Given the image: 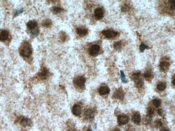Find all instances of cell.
Here are the masks:
<instances>
[{
  "mask_svg": "<svg viewBox=\"0 0 175 131\" xmlns=\"http://www.w3.org/2000/svg\"><path fill=\"white\" fill-rule=\"evenodd\" d=\"M32 53L31 47L29 43L26 42L23 45L19 51L20 55L23 57H28Z\"/></svg>",
  "mask_w": 175,
  "mask_h": 131,
  "instance_id": "cell-1",
  "label": "cell"
},
{
  "mask_svg": "<svg viewBox=\"0 0 175 131\" xmlns=\"http://www.w3.org/2000/svg\"><path fill=\"white\" fill-rule=\"evenodd\" d=\"M86 82V79L83 76H79L76 79L74 80V84L79 89H83L85 87V83Z\"/></svg>",
  "mask_w": 175,
  "mask_h": 131,
  "instance_id": "cell-2",
  "label": "cell"
},
{
  "mask_svg": "<svg viewBox=\"0 0 175 131\" xmlns=\"http://www.w3.org/2000/svg\"><path fill=\"white\" fill-rule=\"evenodd\" d=\"M102 33L106 38H114L118 35L117 32L109 29L103 30Z\"/></svg>",
  "mask_w": 175,
  "mask_h": 131,
  "instance_id": "cell-3",
  "label": "cell"
},
{
  "mask_svg": "<svg viewBox=\"0 0 175 131\" xmlns=\"http://www.w3.org/2000/svg\"><path fill=\"white\" fill-rule=\"evenodd\" d=\"M100 47L97 44H94L89 49V54L92 56H96L98 54L100 51Z\"/></svg>",
  "mask_w": 175,
  "mask_h": 131,
  "instance_id": "cell-4",
  "label": "cell"
},
{
  "mask_svg": "<svg viewBox=\"0 0 175 131\" xmlns=\"http://www.w3.org/2000/svg\"><path fill=\"white\" fill-rule=\"evenodd\" d=\"M140 75V72H137L134 73L131 76V79L137 85H142L143 82L142 79L141 78Z\"/></svg>",
  "mask_w": 175,
  "mask_h": 131,
  "instance_id": "cell-5",
  "label": "cell"
},
{
  "mask_svg": "<svg viewBox=\"0 0 175 131\" xmlns=\"http://www.w3.org/2000/svg\"><path fill=\"white\" fill-rule=\"evenodd\" d=\"M129 118L125 115H119L118 116L117 122L119 125H123L127 124L129 122Z\"/></svg>",
  "mask_w": 175,
  "mask_h": 131,
  "instance_id": "cell-6",
  "label": "cell"
},
{
  "mask_svg": "<svg viewBox=\"0 0 175 131\" xmlns=\"http://www.w3.org/2000/svg\"><path fill=\"white\" fill-rule=\"evenodd\" d=\"M125 96V93L121 89L116 90L114 93L113 96L115 99L122 100Z\"/></svg>",
  "mask_w": 175,
  "mask_h": 131,
  "instance_id": "cell-7",
  "label": "cell"
},
{
  "mask_svg": "<svg viewBox=\"0 0 175 131\" xmlns=\"http://www.w3.org/2000/svg\"><path fill=\"white\" fill-rule=\"evenodd\" d=\"M94 14L96 18L98 20H100L103 18L104 14L103 11L101 8H96L94 12Z\"/></svg>",
  "mask_w": 175,
  "mask_h": 131,
  "instance_id": "cell-8",
  "label": "cell"
},
{
  "mask_svg": "<svg viewBox=\"0 0 175 131\" xmlns=\"http://www.w3.org/2000/svg\"><path fill=\"white\" fill-rule=\"evenodd\" d=\"M72 112L74 115L78 116L82 113V108L79 105L75 104L72 109Z\"/></svg>",
  "mask_w": 175,
  "mask_h": 131,
  "instance_id": "cell-9",
  "label": "cell"
},
{
  "mask_svg": "<svg viewBox=\"0 0 175 131\" xmlns=\"http://www.w3.org/2000/svg\"><path fill=\"white\" fill-rule=\"evenodd\" d=\"M170 63L167 61H163L160 63L159 67L160 69L162 71H167L170 67Z\"/></svg>",
  "mask_w": 175,
  "mask_h": 131,
  "instance_id": "cell-10",
  "label": "cell"
},
{
  "mask_svg": "<svg viewBox=\"0 0 175 131\" xmlns=\"http://www.w3.org/2000/svg\"><path fill=\"white\" fill-rule=\"evenodd\" d=\"M9 33L5 30H0V41H5L8 39Z\"/></svg>",
  "mask_w": 175,
  "mask_h": 131,
  "instance_id": "cell-11",
  "label": "cell"
},
{
  "mask_svg": "<svg viewBox=\"0 0 175 131\" xmlns=\"http://www.w3.org/2000/svg\"><path fill=\"white\" fill-rule=\"evenodd\" d=\"M132 120L134 123L136 124H139L141 122V118L140 113L136 112L133 114L132 116Z\"/></svg>",
  "mask_w": 175,
  "mask_h": 131,
  "instance_id": "cell-12",
  "label": "cell"
},
{
  "mask_svg": "<svg viewBox=\"0 0 175 131\" xmlns=\"http://www.w3.org/2000/svg\"><path fill=\"white\" fill-rule=\"evenodd\" d=\"M110 89L107 86H102L100 87L99 93L101 95H104L108 94L110 93Z\"/></svg>",
  "mask_w": 175,
  "mask_h": 131,
  "instance_id": "cell-13",
  "label": "cell"
},
{
  "mask_svg": "<svg viewBox=\"0 0 175 131\" xmlns=\"http://www.w3.org/2000/svg\"><path fill=\"white\" fill-rule=\"evenodd\" d=\"M76 31L77 34L82 37L86 36L88 33V30L85 28L79 27L77 28Z\"/></svg>",
  "mask_w": 175,
  "mask_h": 131,
  "instance_id": "cell-14",
  "label": "cell"
},
{
  "mask_svg": "<svg viewBox=\"0 0 175 131\" xmlns=\"http://www.w3.org/2000/svg\"><path fill=\"white\" fill-rule=\"evenodd\" d=\"M30 120L27 117H22L20 119V123L21 125L24 127H26L27 126L29 125L30 123Z\"/></svg>",
  "mask_w": 175,
  "mask_h": 131,
  "instance_id": "cell-15",
  "label": "cell"
},
{
  "mask_svg": "<svg viewBox=\"0 0 175 131\" xmlns=\"http://www.w3.org/2000/svg\"><path fill=\"white\" fill-rule=\"evenodd\" d=\"M86 117L88 119H92L94 116L93 111L91 109H88L85 112Z\"/></svg>",
  "mask_w": 175,
  "mask_h": 131,
  "instance_id": "cell-16",
  "label": "cell"
},
{
  "mask_svg": "<svg viewBox=\"0 0 175 131\" xmlns=\"http://www.w3.org/2000/svg\"><path fill=\"white\" fill-rule=\"evenodd\" d=\"M48 72L46 68L43 69L41 72L39 74V76L41 79H45L48 75Z\"/></svg>",
  "mask_w": 175,
  "mask_h": 131,
  "instance_id": "cell-17",
  "label": "cell"
},
{
  "mask_svg": "<svg viewBox=\"0 0 175 131\" xmlns=\"http://www.w3.org/2000/svg\"><path fill=\"white\" fill-rule=\"evenodd\" d=\"M37 23L35 21H30L27 23V27L30 29H34L37 27Z\"/></svg>",
  "mask_w": 175,
  "mask_h": 131,
  "instance_id": "cell-18",
  "label": "cell"
},
{
  "mask_svg": "<svg viewBox=\"0 0 175 131\" xmlns=\"http://www.w3.org/2000/svg\"><path fill=\"white\" fill-rule=\"evenodd\" d=\"M166 87V84L164 82H160L157 86V89L160 91H163L165 90Z\"/></svg>",
  "mask_w": 175,
  "mask_h": 131,
  "instance_id": "cell-19",
  "label": "cell"
},
{
  "mask_svg": "<svg viewBox=\"0 0 175 131\" xmlns=\"http://www.w3.org/2000/svg\"><path fill=\"white\" fill-rule=\"evenodd\" d=\"M154 113V109L151 107H149L147 110V117L152 118Z\"/></svg>",
  "mask_w": 175,
  "mask_h": 131,
  "instance_id": "cell-20",
  "label": "cell"
},
{
  "mask_svg": "<svg viewBox=\"0 0 175 131\" xmlns=\"http://www.w3.org/2000/svg\"><path fill=\"white\" fill-rule=\"evenodd\" d=\"M154 124L155 127L157 128H161L163 126V123L160 120H155L154 122Z\"/></svg>",
  "mask_w": 175,
  "mask_h": 131,
  "instance_id": "cell-21",
  "label": "cell"
},
{
  "mask_svg": "<svg viewBox=\"0 0 175 131\" xmlns=\"http://www.w3.org/2000/svg\"><path fill=\"white\" fill-rule=\"evenodd\" d=\"M153 75V73L152 71L148 70L144 73V76L145 78H151Z\"/></svg>",
  "mask_w": 175,
  "mask_h": 131,
  "instance_id": "cell-22",
  "label": "cell"
},
{
  "mask_svg": "<svg viewBox=\"0 0 175 131\" xmlns=\"http://www.w3.org/2000/svg\"><path fill=\"white\" fill-rule=\"evenodd\" d=\"M153 103L155 106L156 108H158L160 105L161 102L160 100L158 99H155L153 100Z\"/></svg>",
  "mask_w": 175,
  "mask_h": 131,
  "instance_id": "cell-23",
  "label": "cell"
},
{
  "mask_svg": "<svg viewBox=\"0 0 175 131\" xmlns=\"http://www.w3.org/2000/svg\"><path fill=\"white\" fill-rule=\"evenodd\" d=\"M149 47L144 43H142L140 46V49L141 52H143L145 49H148Z\"/></svg>",
  "mask_w": 175,
  "mask_h": 131,
  "instance_id": "cell-24",
  "label": "cell"
},
{
  "mask_svg": "<svg viewBox=\"0 0 175 131\" xmlns=\"http://www.w3.org/2000/svg\"><path fill=\"white\" fill-rule=\"evenodd\" d=\"M122 43L120 41H117L115 43L114 45V47L115 49H120V47H122Z\"/></svg>",
  "mask_w": 175,
  "mask_h": 131,
  "instance_id": "cell-25",
  "label": "cell"
},
{
  "mask_svg": "<svg viewBox=\"0 0 175 131\" xmlns=\"http://www.w3.org/2000/svg\"><path fill=\"white\" fill-rule=\"evenodd\" d=\"M120 73H121V80L122 82L125 83L126 82V79L125 75L123 71L122 70L120 71Z\"/></svg>",
  "mask_w": 175,
  "mask_h": 131,
  "instance_id": "cell-26",
  "label": "cell"
},
{
  "mask_svg": "<svg viewBox=\"0 0 175 131\" xmlns=\"http://www.w3.org/2000/svg\"><path fill=\"white\" fill-rule=\"evenodd\" d=\"M129 10V7L128 5H124L122 8V10L123 12L128 11Z\"/></svg>",
  "mask_w": 175,
  "mask_h": 131,
  "instance_id": "cell-27",
  "label": "cell"
},
{
  "mask_svg": "<svg viewBox=\"0 0 175 131\" xmlns=\"http://www.w3.org/2000/svg\"><path fill=\"white\" fill-rule=\"evenodd\" d=\"M158 114L160 117H164V111H163V110L162 109H159L158 111Z\"/></svg>",
  "mask_w": 175,
  "mask_h": 131,
  "instance_id": "cell-28",
  "label": "cell"
},
{
  "mask_svg": "<svg viewBox=\"0 0 175 131\" xmlns=\"http://www.w3.org/2000/svg\"><path fill=\"white\" fill-rule=\"evenodd\" d=\"M62 10V9L61 8L58 7H54L53 9V10L54 12H55L56 13L59 12L61 11Z\"/></svg>",
  "mask_w": 175,
  "mask_h": 131,
  "instance_id": "cell-29",
  "label": "cell"
},
{
  "mask_svg": "<svg viewBox=\"0 0 175 131\" xmlns=\"http://www.w3.org/2000/svg\"><path fill=\"white\" fill-rule=\"evenodd\" d=\"M23 10L22 9H19V10L16 11L15 13V16H17L18 15L22 13V12H23Z\"/></svg>",
  "mask_w": 175,
  "mask_h": 131,
  "instance_id": "cell-30",
  "label": "cell"
},
{
  "mask_svg": "<svg viewBox=\"0 0 175 131\" xmlns=\"http://www.w3.org/2000/svg\"><path fill=\"white\" fill-rule=\"evenodd\" d=\"M48 20H47L46 21V22L44 23V25L45 26H48L50 25V22Z\"/></svg>",
  "mask_w": 175,
  "mask_h": 131,
  "instance_id": "cell-31",
  "label": "cell"
},
{
  "mask_svg": "<svg viewBox=\"0 0 175 131\" xmlns=\"http://www.w3.org/2000/svg\"><path fill=\"white\" fill-rule=\"evenodd\" d=\"M160 131H169V130L168 128H162Z\"/></svg>",
  "mask_w": 175,
  "mask_h": 131,
  "instance_id": "cell-32",
  "label": "cell"
},
{
  "mask_svg": "<svg viewBox=\"0 0 175 131\" xmlns=\"http://www.w3.org/2000/svg\"><path fill=\"white\" fill-rule=\"evenodd\" d=\"M173 78H172L173 80L172 81V83L173 85H175V75H174Z\"/></svg>",
  "mask_w": 175,
  "mask_h": 131,
  "instance_id": "cell-33",
  "label": "cell"
},
{
  "mask_svg": "<svg viewBox=\"0 0 175 131\" xmlns=\"http://www.w3.org/2000/svg\"><path fill=\"white\" fill-rule=\"evenodd\" d=\"M112 131H120V129L117 128H116L115 129H114Z\"/></svg>",
  "mask_w": 175,
  "mask_h": 131,
  "instance_id": "cell-34",
  "label": "cell"
},
{
  "mask_svg": "<svg viewBox=\"0 0 175 131\" xmlns=\"http://www.w3.org/2000/svg\"><path fill=\"white\" fill-rule=\"evenodd\" d=\"M86 131H91V130L90 129H88Z\"/></svg>",
  "mask_w": 175,
  "mask_h": 131,
  "instance_id": "cell-35",
  "label": "cell"
},
{
  "mask_svg": "<svg viewBox=\"0 0 175 131\" xmlns=\"http://www.w3.org/2000/svg\"></svg>",
  "mask_w": 175,
  "mask_h": 131,
  "instance_id": "cell-36",
  "label": "cell"
}]
</instances>
